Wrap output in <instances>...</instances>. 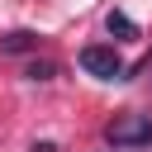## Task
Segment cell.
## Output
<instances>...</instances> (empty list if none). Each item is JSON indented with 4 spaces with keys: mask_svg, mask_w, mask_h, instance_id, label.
I'll use <instances>...</instances> for the list:
<instances>
[{
    "mask_svg": "<svg viewBox=\"0 0 152 152\" xmlns=\"http://www.w3.org/2000/svg\"><path fill=\"white\" fill-rule=\"evenodd\" d=\"M24 76H28V81H52V76H57V62H28Z\"/></svg>",
    "mask_w": 152,
    "mask_h": 152,
    "instance_id": "obj_5",
    "label": "cell"
},
{
    "mask_svg": "<svg viewBox=\"0 0 152 152\" xmlns=\"http://www.w3.org/2000/svg\"><path fill=\"white\" fill-rule=\"evenodd\" d=\"M33 152H57V147L52 142H33Z\"/></svg>",
    "mask_w": 152,
    "mask_h": 152,
    "instance_id": "obj_6",
    "label": "cell"
},
{
    "mask_svg": "<svg viewBox=\"0 0 152 152\" xmlns=\"http://www.w3.org/2000/svg\"><path fill=\"white\" fill-rule=\"evenodd\" d=\"M104 28H109L114 38H124V43H138V38H142V33H138V24H133L124 10H109V14H104Z\"/></svg>",
    "mask_w": 152,
    "mask_h": 152,
    "instance_id": "obj_4",
    "label": "cell"
},
{
    "mask_svg": "<svg viewBox=\"0 0 152 152\" xmlns=\"http://www.w3.org/2000/svg\"><path fill=\"white\" fill-rule=\"evenodd\" d=\"M38 33L33 28H10V33H0V57H24V52H38Z\"/></svg>",
    "mask_w": 152,
    "mask_h": 152,
    "instance_id": "obj_3",
    "label": "cell"
},
{
    "mask_svg": "<svg viewBox=\"0 0 152 152\" xmlns=\"http://www.w3.org/2000/svg\"><path fill=\"white\" fill-rule=\"evenodd\" d=\"M81 71L95 76V81H119L124 76V57L109 43H90V48H81Z\"/></svg>",
    "mask_w": 152,
    "mask_h": 152,
    "instance_id": "obj_2",
    "label": "cell"
},
{
    "mask_svg": "<svg viewBox=\"0 0 152 152\" xmlns=\"http://www.w3.org/2000/svg\"><path fill=\"white\" fill-rule=\"evenodd\" d=\"M104 138L114 147H147L152 142V114H119V119H109Z\"/></svg>",
    "mask_w": 152,
    "mask_h": 152,
    "instance_id": "obj_1",
    "label": "cell"
}]
</instances>
